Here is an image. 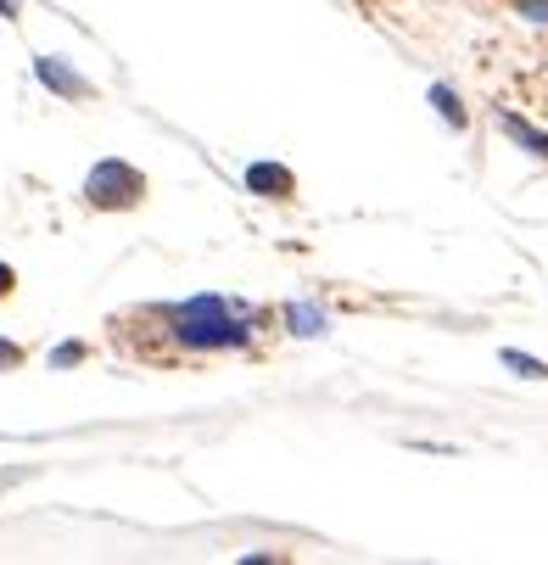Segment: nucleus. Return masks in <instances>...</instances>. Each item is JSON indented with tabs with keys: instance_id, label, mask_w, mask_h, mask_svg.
<instances>
[{
	"instance_id": "1",
	"label": "nucleus",
	"mask_w": 548,
	"mask_h": 565,
	"mask_svg": "<svg viewBox=\"0 0 548 565\" xmlns=\"http://www.w3.org/2000/svg\"><path fill=\"white\" fill-rule=\"evenodd\" d=\"M151 313L163 319V331L180 353H247L264 331V308L224 297V291H196L185 302H163Z\"/></svg>"
},
{
	"instance_id": "2",
	"label": "nucleus",
	"mask_w": 548,
	"mask_h": 565,
	"mask_svg": "<svg viewBox=\"0 0 548 565\" xmlns=\"http://www.w3.org/2000/svg\"><path fill=\"white\" fill-rule=\"evenodd\" d=\"M85 202L96 213H129L146 202V174L135 163H123V157H96L85 174Z\"/></svg>"
},
{
	"instance_id": "3",
	"label": "nucleus",
	"mask_w": 548,
	"mask_h": 565,
	"mask_svg": "<svg viewBox=\"0 0 548 565\" xmlns=\"http://www.w3.org/2000/svg\"><path fill=\"white\" fill-rule=\"evenodd\" d=\"M34 78H40V85H45L56 102H85V96H90V78L78 73L67 56H51V51L34 56Z\"/></svg>"
},
{
	"instance_id": "4",
	"label": "nucleus",
	"mask_w": 548,
	"mask_h": 565,
	"mask_svg": "<svg viewBox=\"0 0 548 565\" xmlns=\"http://www.w3.org/2000/svg\"><path fill=\"white\" fill-rule=\"evenodd\" d=\"M241 191H252L258 202H291L297 196V174L286 163H269V157H258V163L241 169Z\"/></svg>"
},
{
	"instance_id": "5",
	"label": "nucleus",
	"mask_w": 548,
	"mask_h": 565,
	"mask_svg": "<svg viewBox=\"0 0 548 565\" xmlns=\"http://www.w3.org/2000/svg\"><path fill=\"white\" fill-rule=\"evenodd\" d=\"M280 326H286V337H297V342H320V337H331V308L313 302V297H291V302L280 308Z\"/></svg>"
},
{
	"instance_id": "6",
	"label": "nucleus",
	"mask_w": 548,
	"mask_h": 565,
	"mask_svg": "<svg viewBox=\"0 0 548 565\" xmlns=\"http://www.w3.org/2000/svg\"><path fill=\"white\" fill-rule=\"evenodd\" d=\"M498 129L526 151V157H537V163H548V129H537L531 118H520V113H498Z\"/></svg>"
},
{
	"instance_id": "7",
	"label": "nucleus",
	"mask_w": 548,
	"mask_h": 565,
	"mask_svg": "<svg viewBox=\"0 0 548 565\" xmlns=\"http://www.w3.org/2000/svg\"><path fill=\"white\" fill-rule=\"evenodd\" d=\"M431 113H437L448 129H459V135L470 129V107H464V96L448 85V78H437V85H431Z\"/></svg>"
},
{
	"instance_id": "8",
	"label": "nucleus",
	"mask_w": 548,
	"mask_h": 565,
	"mask_svg": "<svg viewBox=\"0 0 548 565\" xmlns=\"http://www.w3.org/2000/svg\"><path fill=\"white\" fill-rule=\"evenodd\" d=\"M498 364H504L509 375H520V381H548V359H537V353H526V348H504Z\"/></svg>"
},
{
	"instance_id": "9",
	"label": "nucleus",
	"mask_w": 548,
	"mask_h": 565,
	"mask_svg": "<svg viewBox=\"0 0 548 565\" xmlns=\"http://www.w3.org/2000/svg\"><path fill=\"white\" fill-rule=\"evenodd\" d=\"M85 359H90V342H85V337H67V342H56V348L45 353L51 370H78Z\"/></svg>"
},
{
	"instance_id": "10",
	"label": "nucleus",
	"mask_w": 548,
	"mask_h": 565,
	"mask_svg": "<svg viewBox=\"0 0 548 565\" xmlns=\"http://www.w3.org/2000/svg\"><path fill=\"white\" fill-rule=\"evenodd\" d=\"M515 18L548 34V0H515Z\"/></svg>"
},
{
	"instance_id": "11",
	"label": "nucleus",
	"mask_w": 548,
	"mask_h": 565,
	"mask_svg": "<svg viewBox=\"0 0 548 565\" xmlns=\"http://www.w3.org/2000/svg\"><path fill=\"white\" fill-rule=\"evenodd\" d=\"M23 364V348L12 342V337H0V375H7V370H18Z\"/></svg>"
},
{
	"instance_id": "12",
	"label": "nucleus",
	"mask_w": 548,
	"mask_h": 565,
	"mask_svg": "<svg viewBox=\"0 0 548 565\" xmlns=\"http://www.w3.org/2000/svg\"><path fill=\"white\" fill-rule=\"evenodd\" d=\"M241 565H280V554H275V548H247Z\"/></svg>"
},
{
	"instance_id": "13",
	"label": "nucleus",
	"mask_w": 548,
	"mask_h": 565,
	"mask_svg": "<svg viewBox=\"0 0 548 565\" xmlns=\"http://www.w3.org/2000/svg\"><path fill=\"white\" fill-rule=\"evenodd\" d=\"M12 291H18V269H12V264H0V302H7Z\"/></svg>"
},
{
	"instance_id": "14",
	"label": "nucleus",
	"mask_w": 548,
	"mask_h": 565,
	"mask_svg": "<svg viewBox=\"0 0 548 565\" xmlns=\"http://www.w3.org/2000/svg\"><path fill=\"white\" fill-rule=\"evenodd\" d=\"M0 18H7V23H18V18H23V0H0Z\"/></svg>"
}]
</instances>
